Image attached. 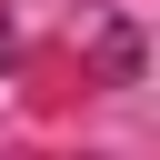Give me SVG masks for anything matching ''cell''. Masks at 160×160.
Returning a JSON list of instances; mask_svg holds the SVG:
<instances>
[{
	"mask_svg": "<svg viewBox=\"0 0 160 160\" xmlns=\"http://www.w3.org/2000/svg\"><path fill=\"white\" fill-rule=\"evenodd\" d=\"M0 60H10V20H0Z\"/></svg>",
	"mask_w": 160,
	"mask_h": 160,
	"instance_id": "cell-1",
	"label": "cell"
}]
</instances>
